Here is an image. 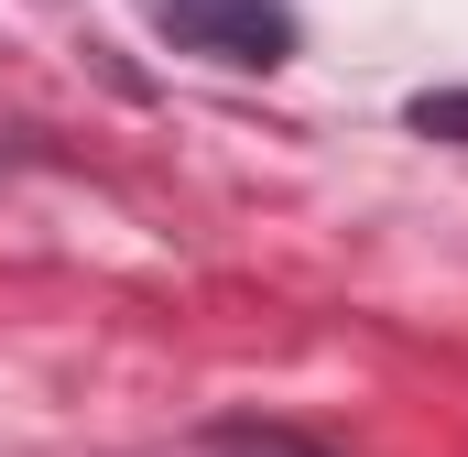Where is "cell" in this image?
<instances>
[{"mask_svg":"<svg viewBox=\"0 0 468 457\" xmlns=\"http://www.w3.org/2000/svg\"><path fill=\"white\" fill-rule=\"evenodd\" d=\"M153 22L186 55H218V66H283L294 55V11L283 0H153Z\"/></svg>","mask_w":468,"mask_h":457,"instance_id":"1","label":"cell"},{"mask_svg":"<svg viewBox=\"0 0 468 457\" xmlns=\"http://www.w3.org/2000/svg\"><path fill=\"white\" fill-rule=\"evenodd\" d=\"M207 457H327V447H305V436H283V425H218Z\"/></svg>","mask_w":468,"mask_h":457,"instance_id":"2","label":"cell"},{"mask_svg":"<svg viewBox=\"0 0 468 457\" xmlns=\"http://www.w3.org/2000/svg\"><path fill=\"white\" fill-rule=\"evenodd\" d=\"M414 131H468V99H414Z\"/></svg>","mask_w":468,"mask_h":457,"instance_id":"3","label":"cell"}]
</instances>
